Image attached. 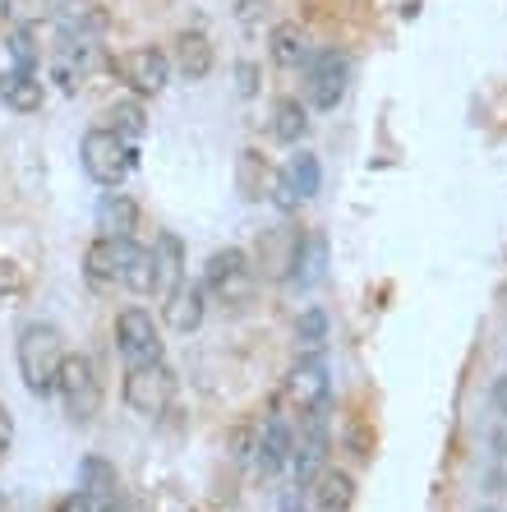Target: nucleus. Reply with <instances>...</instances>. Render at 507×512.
I'll return each instance as SVG.
<instances>
[{"instance_id":"1","label":"nucleus","mask_w":507,"mask_h":512,"mask_svg":"<svg viewBox=\"0 0 507 512\" xmlns=\"http://www.w3.org/2000/svg\"><path fill=\"white\" fill-rule=\"evenodd\" d=\"M65 333L56 323L37 319V323H24V333L14 342V360H19V379L33 397H51L60 383V365H65Z\"/></svg>"},{"instance_id":"2","label":"nucleus","mask_w":507,"mask_h":512,"mask_svg":"<svg viewBox=\"0 0 507 512\" xmlns=\"http://www.w3.org/2000/svg\"><path fill=\"white\" fill-rule=\"evenodd\" d=\"M254 286H259V273H254V259L236 245L208 254L203 263V296L217 300L222 310H245L254 300Z\"/></svg>"},{"instance_id":"3","label":"nucleus","mask_w":507,"mask_h":512,"mask_svg":"<svg viewBox=\"0 0 507 512\" xmlns=\"http://www.w3.org/2000/svg\"><path fill=\"white\" fill-rule=\"evenodd\" d=\"M79 162H83V176L93 180V185L116 190L120 180H130V171L139 167V153H134V143H125L120 134H111L107 125H97V130L83 134Z\"/></svg>"},{"instance_id":"4","label":"nucleus","mask_w":507,"mask_h":512,"mask_svg":"<svg viewBox=\"0 0 507 512\" xmlns=\"http://www.w3.org/2000/svg\"><path fill=\"white\" fill-rule=\"evenodd\" d=\"M125 406H130L134 416L143 420H162L171 406H176V370L166 365V360H157V365H143V370H125Z\"/></svg>"},{"instance_id":"5","label":"nucleus","mask_w":507,"mask_h":512,"mask_svg":"<svg viewBox=\"0 0 507 512\" xmlns=\"http://www.w3.org/2000/svg\"><path fill=\"white\" fill-rule=\"evenodd\" d=\"M286 402H291V411L300 420H314V416L328 411L332 379H328V360H323V351H309V356H300L291 365V374H286Z\"/></svg>"},{"instance_id":"6","label":"nucleus","mask_w":507,"mask_h":512,"mask_svg":"<svg viewBox=\"0 0 507 512\" xmlns=\"http://www.w3.org/2000/svg\"><path fill=\"white\" fill-rule=\"evenodd\" d=\"M56 393H60V402H65V416H70L74 425H88V420H97V411H102V374H97V365L88 356H65Z\"/></svg>"},{"instance_id":"7","label":"nucleus","mask_w":507,"mask_h":512,"mask_svg":"<svg viewBox=\"0 0 507 512\" xmlns=\"http://www.w3.org/2000/svg\"><path fill=\"white\" fill-rule=\"evenodd\" d=\"M116 351L125 360V370H143V365H157L162 360V333H157V319L143 305L116 314Z\"/></svg>"},{"instance_id":"8","label":"nucleus","mask_w":507,"mask_h":512,"mask_svg":"<svg viewBox=\"0 0 507 512\" xmlns=\"http://www.w3.org/2000/svg\"><path fill=\"white\" fill-rule=\"evenodd\" d=\"M351 88V60L342 51H314L305 65V97L314 111H332Z\"/></svg>"},{"instance_id":"9","label":"nucleus","mask_w":507,"mask_h":512,"mask_svg":"<svg viewBox=\"0 0 507 512\" xmlns=\"http://www.w3.org/2000/svg\"><path fill=\"white\" fill-rule=\"evenodd\" d=\"M116 74L139 97H157L166 88V79H171V60H166V51H157V47H134L116 60Z\"/></svg>"},{"instance_id":"10","label":"nucleus","mask_w":507,"mask_h":512,"mask_svg":"<svg viewBox=\"0 0 507 512\" xmlns=\"http://www.w3.org/2000/svg\"><path fill=\"white\" fill-rule=\"evenodd\" d=\"M291 448H295V429L286 425V416H268L259 439H254V471L259 476H277L291 462Z\"/></svg>"},{"instance_id":"11","label":"nucleus","mask_w":507,"mask_h":512,"mask_svg":"<svg viewBox=\"0 0 507 512\" xmlns=\"http://www.w3.org/2000/svg\"><path fill=\"white\" fill-rule=\"evenodd\" d=\"M295 254H300V231L295 227H272L259 236V254H254V273L259 277H291Z\"/></svg>"},{"instance_id":"12","label":"nucleus","mask_w":507,"mask_h":512,"mask_svg":"<svg viewBox=\"0 0 507 512\" xmlns=\"http://www.w3.org/2000/svg\"><path fill=\"white\" fill-rule=\"evenodd\" d=\"M116 259H120V286L134 296H153L157 291V263L153 250L139 240H116Z\"/></svg>"},{"instance_id":"13","label":"nucleus","mask_w":507,"mask_h":512,"mask_svg":"<svg viewBox=\"0 0 507 512\" xmlns=\"http://www.w3.org/2000/svg\"><path fill=\"white\" fill-rule=\"evenodd\" d=\"M42 97H47V88H42L37 70L10 65V70L0 74V102H5L14 116H33V111H42Z\"/></svg>"},{"instance_id":"14","label":"nucleus","mask_w":507,"mask_h":512,"mask_svg":"<svg viewBox=\"0 0 507 512\" xmlns=\"http://www.w3.org/2000/svg\"><path fill=\"white\" fill-rule=\"evenodd\" d=\"M166 300V328L171 333H199L203 314H208V296H203V282H180Z\"/></svg>"},{"instance_id":"15","label":"nucleus","mask_w":507,"mask_h":512,"mask_svg":"<svg viewBox=\"0 0 507 512\" xmlns=\"http://www.w3.org/2000/svg\"><path fill=\"white\" fill-rule=\"evenodd\" d=\"M139 222H143V208L130 199V194L111 190L107 199L97 203V227H102V236H107V240H134Z\"/></svg>"},{"instance_id":"16","label":"nucleus","mask_w":507,"mask_h":512,"mask_svg":"<svg viewBox=\"0 0 507 512\" xmlns=\"http://www.w3.org/2000/svg\"><path fill=\"white\" fill-rule=\"evenodd\" d=\"M83 282L97 296H111V286H120V259H116V240L97 236L83 254Z\"/></svg>"},{"instance_id":"17","label":"nucleus","mask_w":507,"mask_h":512,"mask_svg":"<svg viewBox=\"0 0 507 512\" xmlns=\"http://www.w3.org/2000/svg\"><path fill=\"white\" fill-rule=\"evenodd\" d=\"M309 499H314V512H351L355 503V480L337 466H323L319 476L309 480Z\"/></svg>"},{"instance_id":"18","label":"nucleus","mask_w":507,"mask_h":512,"mask_svg":"<svg viewBox=\"0 0 507 512\" xmlns=\"http://www.w3.org/2000/svg\"><path fill=\"white\" fill-rule=\"evenodd\" d=\"M79 489L93 499L97 512H111V503H116V494H120L116 466H111L107 457H83L79 462Z\"/></svg>"},{"instance_id":"19","label":"nucleus","mask_w":507,"mask_h":512,"mask_svg":"<svg viewBox=\"0 0 507 512\" xmlns=\"http://www.w3.org/2000/svg\"><path fill=\"white\" fill-rule=\"evenodd\" d=\"M268 47H272V60H277L282 70H305L309 60H314V51H319L314 37H309L300 24H277Z\"/></svg>"},{"instance_id":"20","label":"nucleus","mask_w":507,"mask_h":512,"mask_svg":"<svg viewBox=\"0 0 507 512\" xmlns=\"http://www.w3.org/2000/svg\"><path fill=\"white\" fill-rule=\"evenodd\" d=\"M176 70L185 74L189 84L208 79V70H213V42H208V33L189 28V33L176 37Z\"/></svg>"},{"instance_id":"21","label":"nucleus","mask_w":507,"mask_h":512,"mask_svg":"<svg viewBox=\"0 0 507 512\" xmlns=\"http://www.w3.org/2000/svg\"><path fill=\"white\" fill-rule=\"evenodd\" d=\"M153 263H157V296H171L185 282V245H180V236L162 231L153 245Z\"/></svg>"},{"instance_id":"22","label":"nucleus","mask_w":507,"mask_h":512,"mask_svg":"<svg viewBox=\"0 0 507 512\" xmlns=\"http://www.w3.org/2000/svg\"><path fill=\"white\" fill-rule=\"evenodd\" d=\"M272 176H277V171L268 167V157H263L259 148H240V157H236V185H240V194H245L249 203L268 199Z\"/></svg>"},{"instance_id":"23","label":"nucleus","mask_w":507,"mask_h":512,"mask_svg":"<svg viewBox=\"0 0 507 512\" xmlns=\"http://www.w3.org/2000/svg\"><path fill=\"white\" fill-rule=\"evenodd\" d=\"M56 19H60V33L70 37H97L107 28V14L97 10L93 0H65V5H56Z\"/></svg>"},{"instance_id":"24","label":"nucleus","mask_w":507,"mask_h":512,"mask_svg":"<svg viewBox=\"0 0 507 512\" xmlns=\"http://www.w3.org/2000/svg\"><path fill=\"white\" fill-rule=\"evenodd\" d=\"M282 180L295 190V199L305 203L323 190V162L314 153H291V162L282 167Z\"/></svg>"},{"instance_id":"25","label":"nucleus","mask_w":507,"mask_h":512,"mask_svg":"<svg viewBox=\"0 0 507 512\" xmlns=\"http://www.w3.org/2000/svg\"><path fill=\"white\" fill-rule=\"evenodd\" d=\"M107 130L111 134H120L125 143H139L143 134H148V111H143V102L139 97H125V102H111V111H107Z\"/></svg>"},{"instance_id":"26","label":"nucleus","mask_w":507,"mask_h":512,"mask_svg":"<svg viewBox=\"0 0 507 512\" xmlns=\"http://www.w3.org/2000/svg\"><path fill=\"white\" fill-rule=\"evenodd\" d=\"M309 130V111L305 102H295V97H277V107H272V134L282 143H295V139H305Z\"/></svg>"},{"instance_id":"27","label":"nucleus","mask_w":507,"mask_h":512,"mask_svg":"<svg viewBox=\"0 0 507 512\" xmlns=\"http://www.w3.org/2000/svg\"><path fill=\"white\" fill-rule=\"evenodd\" d=\"M319 277H323V236H309V240H300V254H295L291 282L295 286H314Z\"/></svg>"},{"instance_id":"28","label":"nucleus","mask_w":507,"mask_h":512,"mask_svg":"<svg viewBox=\"0 0 507 512\" xmlns=\"http://www.w3.org/2000/svg\"><path fill=\"white\" fill-rule=\"evenodd\" d=\"M0 5H5V19L14 28H33L56 14V0H0Z\"/></svg>"},{"instance_id":"29","label":"nucleus","mask_w":507,"mask_h":512,"mask_svg":"<svg viewBox=\"0 0 507 512\" xmlns=\"http://www.w3.org/2000/svg\"><path fill=\"white\" fill-rule=\"evenodd\" d=\"M295 342H300V351H323V342H328V314L323 310H305L300 319H295Z\"/></svg>"},{"instance_id":"30","label":"nucleus","mask_w":507,"mask_h":512,"mask_svg":"<svg viewBox=\"0 0 507 512\" xmlns=\"http://www.w3.org/2000/svg\"><path fill=\"white\" fill-rule=\"evenodd\" d=\"M5 47H10L14 65H24V70H37V56H42V51H37V42H33V33H28V28H14Z\"/></svg>"},{"instance_id":"31","label":"nucleus","mask_w":507,"mask_h":512,"mask_svg":"<svg viewBox=\"0 0 507 512\" xmlns=\"http://www.w3.org/2000/svg\"><path fill=\"white\" fill-rule=\"evenodd\" d=\"M10 443H14V416H10V406L0 402V457L10 453Z\"/></svg>"},{"instance_id":"32","label":"nucleus","mask_w":507,"mask_h":512,"mask_svg":"<svg viewBox=\"0 0 507 512\" xmlns=\"http://www.w3.org/2000/svg\"><path fill=\"white\" fill-rule=\"evenodd\" d=\"M60 512H97V508H93V499H88V494L79 489V494H70V499L60 503Z\"/></svg>"},{"instance_id":"33","label":"nucleus","mask_w":507,"mask_h":512,"mask_svg":"<svg viewBox=\"0 0 507 512\" xmlns=\"http://www.w3.org/2000/svg\"><path fill=\"white\" fill-rule=\"evenodd\" d=\"M494 406H498V411H503V416H507V374L494 383Z\"/></svg>"}]
</instances>
